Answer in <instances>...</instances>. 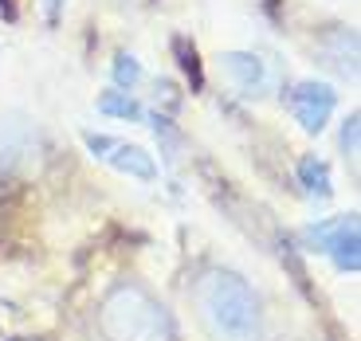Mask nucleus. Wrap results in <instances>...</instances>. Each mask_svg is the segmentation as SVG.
I'll list each match as a JSON object with an SVG mask.
<instances>
[{"label":"nucleus","instance_id":"nucleus-1","mask_svg":"<svg viewBox=\"0 0 361 341\" xmlns=\"http://www.w3.org/2000/svg\"><path fill=\"white\" fill-rule=\"evenodd\" d=\"M192 314L200 330L216 341H259L263 302L255 287L232 267H208L192 278Z\"/></svg>","mask_w":361,"mask_h":341},{"label":"nucleus","instance_id":"nucleus-2","mask_svg":"<svg viewBox=\"0 0 361 341\" xmlns=\"http://www.w3.org/2000/svg\"><path fill=\"white\" fill-rule=\"evenodd\" d=\"M99 330L106 341H173L169 310L154 290L137 283V278H122L102 294L99 302Z\"/></svg>","mask_w":361,"mask_h":341},{"label":"nucleus","instance_id":"nucleus-3","mask_svg":"<svg viewBox=\"0 0 361 341\" xmlns=\"http://www.w3.org/2000/svg\"><path fill=\"white\" fill-rule=\"evenodd\" d=\"M283 106L298 122V130L310 137L326 134L338 114V90L322 79H298L283 90Z\"/></svg>","mask_w":361,"mask_h":341},{"label":"nucleus","instance_id":"nucleus-4","mask_svg":"<svg viewBox=\"0 0 361 341\" xmlns=\"http://www.w3.org/2000/svg\"><path fill=\"white\" fill-rule=\"evenodd\" d=\"M216 67L224 75V87L244 102H263L275 90V75L263 51H220Z\"/></svg>","mask_w":361,"mask_h":341},{"label":"nucleus","instance_id":"nucleus-5","mask_svg":"<svg viewBox=\"0 0 361 341\" xmlns=\"http://www.w3.org/2000/svg\"><path fill=\"white\" fill-rule=\"evenodd\" d=\"M314 63H326V67H334L342 79H357V32L345 24H330L322 27V36H318V47L314 55H310Z\"/></svg>","mask_w":361,"mask_h":341},{"label":"nucleus","instance_id":"nucleus-6","mask_svg":"<svg viewBox=\"0 0 361 341\" xmlns=\"http://www.w3.org/2000/svg\"><path fill=\"white\" fill-rule=\"evenodd\" d=\"M102 165H110L114 173L137 180V185H154V180L161 177V165H157L154 153L145 149V145H137V142H122V137H118V145L110 149V157Z\"/></svg>","mask_w":361,"mask_h":341},{"label":"nucleus","instance_id":"nucleus-7","mask_svg":"<svg viewBox=\"0 0 361 341\" xmlns=\"http://www.w3.org/2000/svg\"><path fill=\"white\" fill-rule=\"evenodd\" d=\"M295 180L302 197H310L314 204H330L334 200V169L322 153H302L295 165Z\"/></svg>","mask_w":361,"mask_h":341},{"label":"nucleus","instance_id":"nucleus-8","mask_svg":"<svg viewBox=\"0 0 361 341\" xmlns=\"http://www.w3.org/2000/svg\"><path fill=\"white\" fill-rule=\"evenodd\" d=\"M357 220V212H334V216H322V220H310V224L298 228V247L307 255H326L330 252V243L338 240V235L345 232V228Z\"/></svg>","mask_w":361,"mask_h":341},{"label":"nucleus","instance_id":"nucleus-9","mask_svg":"<svg viewBox=\"0 0 361 341\" xmlns=\"http://www.w3.org/2000/svg\"><path fill=\"white\" fill-rule=\"evenodd\" d=\"M169 51H173V63L180 67V75H185V87H189L192 94H204L208 90V71H204V59H200L197 39L185 36V32H173Z\"/></svg>","mask_w":361,"mask_h":341},{"label":"nucleus","instance_id":"nucleus-10","mask_svg":"<svg viewBox=\"0 0 361 341\" xmlns=\"http://www.w3.org/2000/svg\"><path fill=\"white\" fill-rule=\"evenodd\" d=\"M145 126L154 130L157 145H161V161L165 165H177L180 157H185V149H189V137H185V130L177 126V114H165V110H149L145 106Z\"/></svg>","mask_w":361,"mask_h":341},{"label":"nucleus","instance_id":"nucleus-11","mask_svg":"<svg viewBox=\"0 0 361 341\" xmlns=\"http://www.w3.org/2000/svg\"><path fill=\"white\" fill-rule=\"evenodd\" d=\"M94 110L102 118H118V122H145V102L130 90H118V87H102L94 94Z\"/></svg>","mask_w":361,"mask_h":341},{"label":"nucleus","instance_id":"nucleus-12","mask_svg":"<svg viewBox=\"0 0 361 341\" xmlns=\"http://www.w3.org/2000/svg\"><path fill=\"white\" fill-rule=\"evenodd\" d=\"M326 259L334 263L338 275H357V271H361V228H357V220H353V224L345 228L334 243H330Z\"/></svg>","mask_w":361,"mask_h":341},{"label":"nucleus","instance_id":"nucleus-13","mask_svg":"<svg viewBox=\"0 0 361 341\" xmlns=\"http://www.w3.org/2000/svg\"><path fill=\"white\" fill-rule=\"evenodd\" d=\"M142 82H145V67H142V59H137L134 51H118L114 59H110V87L137 94Z\"/></svg>","mask_w":361,"mask_h":341},{"label":"nucleus","instance_id":"nucleus-14","mask_svg":"<svg viewBox=\"0 0 361 341\" xmlns=\"http://www.w3.org/2000/svg\"><path fill=\"white\" fill-rule=\"evenodd\" d=\"M357 145H361V114L350 110L342 118V130H338V153H342V161L357 169Z\"/></svg>","mask_w":361,"mask_h":341},{"label":"nucleus","instance_id":"nucleus-15","mask_svg":"<svg viewBox=\"0 0 361 341\" xmlns=\"http://www.w3.org/2000/svg\"><path fill=\"white\" fill-rule=\"evenodd\" d=\"M154 106L165 110V114H177L180 106V90L173 79H154Z\"/></svg>","mask_w":361,"mask_h":341},{"label":"nucleus","instance_id":"nucleus-16","mask_svg":"<svg viewBox=\"0 0 361 341\" xmlns=\"http://www.w3.org/2000/svg\"><path fill=\"white\" fill-rule=\"evenodd\" d=\"M82 145H87V153L94 157V161H106L110 149L118 145V137L114 134H94V130H87V134H82Z\"/></svg>","mask_w":361,"mask_h":341},{"label":"nucleus","instance_id":"nucleus-17","mask_svg":"<svg viewBox=\"0 0 361 341\" xmlns=\"http://www.w3.org/2000/svg\"><path fill=\"white\" fill-rule=\"evenodd\" d=\"M36 12L44 20V27H59V20L67 12V0H36Z\"/></svg>","mask_w":361,"mask_h":341},{"label":"nucleus","instance_id":"nucleus-18","mask_svg":"<svg viewBox=\"0 0 361 341\" xmlns=\"http://www.w3.org/2000/svg\"><path fill=\"white\" fill-rule=\"evenodd\" d=\"M8 341H32V337H8Z\"/></svg>","mask_w":361,"mask_h":341}]
</instances>
